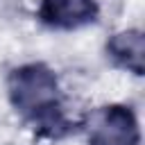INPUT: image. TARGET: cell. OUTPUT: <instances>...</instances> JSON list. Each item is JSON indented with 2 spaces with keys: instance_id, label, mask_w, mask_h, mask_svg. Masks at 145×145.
Wrapping results in <instances>:
<instances>
[{
  "instance_id": "1",
  "label": "cell",
  "mask_w": 145,
  "mask_h": 145,
  "mask_svg": "<svg viewBox=\"0 0 145 145\" xmlns=\"http://www.w3.org/2000/svg\"><path fill=\"white\" fill-rule=\"evenodd\" d=\"M9 102L39 138L59 140L75 131V122L63 113V95L54 70L41 61L23 63L7 77Z\"/></svg>"
},
{
  "instance_id": "2",
  "label": "cell",
  "mask_w": 145,
  "mask_h": 145,
  "mask_svg": "<svg viewBox=\"0 0 145 145\" xmlns=\"http://www.w3.org/2000/svg\"><path fill=\"white\" fill-rule=\"evenodd\" d=\"M140 131L134 111L125 104H106L91 116L88 145H138Z\"/></svg>"
},
{
  "instance_id": "3",
  "label": "cell",
  "mask_w": 145,
  "mask_h": 145,
  "mask_svg": "<svg viewBox=\"0 0 145 145\" xmlns=\"http://www.w3.org/2000/svg\"><path fill=\"white\" fill-rule=\"evenodd\" d=\"M100 14L95 0H41L39 20L52 29H77L93 23Z\"/></svg>"
},
{
  "instance_id": "4",
  "label": "cell",
  "mask_w": 145,
  "mask_h": 145,
  "mask_svg": "<svg viewBox=\"0 0 145 145\" xmlns=\"http://www.w3.org/2000/svg\"><path fill=\"white\" fill-rule=\"evenodd\" d=\"M106 54L109 59L134 75H143V54H145V41L140 29H125L113 34L106 41Z\"/></svg>"
}]
</instances>
